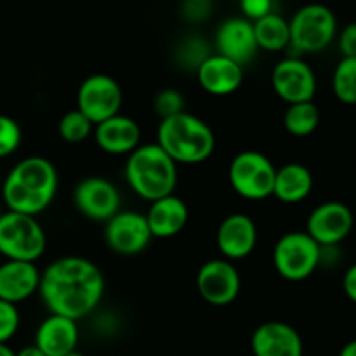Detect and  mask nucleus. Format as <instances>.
I'll use <instances>...</instances> for the list:
<instances>
[{"label":"nucleus","instance_id":"obj_1","mask_svg":"<svg viewBox=\"0 0 356 356\" xmlns=\"http://www.w3.org/2000/svg\"><path fill=\"white\" fill-rule=\"evenodd\" d=\"M104 287L103 271L96 263L80 256H65L42 271L38 294L51 315L79 322L99 306Z\"/></svg>","mask_w":356,"mask_h":356},{"label":"nucleus","instance_id":"obj_2","mask_svg":"<svg viewBox=\"0 0 356 356\" xmlns=\"http://www.w3.org/2000/svg\"><path fill=\"white\" fill-rule=\"evenodd\" d=\"M58 186V169L51 160L38 155L26 156L3 179V204L10 212L37 218L54 202Z\"/></svg>","mask_w":356,"mask_h":356},{"label":"nucleus","instance_id":"obj_3","mask_svg":"<svg viewBox=\"0 0 356 356\" xmlns=\"http://www.w3.org/2000/svg\"><path fill=\"white\" fill-rule=\"evenodd\" d=\"M156 145L179 165H195L211 159L216 149V134L211 125L190 111L160 120Z\"/></svg>","mask_w":356,"mask_h":356},{"label":"nucleus","instance_id":"obj_4","mask_svg":"<svg viewBox=\"0 0 356 356\" xmlns=\"http://www.w3.org/2000/svg\"><path fill=\"white\" fill-rule=\"evenodd\" d=\"M125 181L129 188L146 202L174 195L177 186V163L156 143L136 148L125 160Z\"/></svg>","mask_w":356,"mask_h":356},{"label":"nucleus","instance_id":"obj_5","mask_svg":"<svg viewBox=\"0 0 356 356\" xmlns=\"http://www.w3.org/2000/svg\"><path fill=\"white\" fill-rule=\"evenodd\" d=\"M47 249V236L37 218L3 212L0 214V254L6 261L37 263Z\"/></svg>","mask_w":356,"mask_h":356},{"label":"nucleus","instance_id":"obj_6","mask_svg":"<svg viewBox=\"0 0 356 356\" xmlns=\"http://www.w3.org/2000/svg\"><path fill=\"white\" fill-rule=\"evenodd\" d=\"M291 49L296 54H315L329 47L337 35V17L327 6L309 3L296 10L289 21Z\"/></svg>","mask_w":356,"mask_h":356},{"label":"nucleus","instance_id":"obj_7","mask_svg":"<svg viewBox=\"0 0 356 356\" xmlns=\"http://www.w3.org/2000/svg\"><path fill=\"white\" fill-rule=\"evenodd\" d=\"M277 167L264 153L245 149L233 156L228 179L233 191L245 200L259 202L273 197Z\"/></svg>","mask_w":356,"mask_h":356},{"label":"nucleus","instance_id":"obj_8","mask_svg":"<svg viewBox=\"0 0 356 356\" xmlns=\"http://www.w3.org/2000/svg\"><path fill=\"white\" fill-rule=\"evenodd\" d=\"M322 247L306 232H289L273 247V266L287 282H305L320 268Z\"/></svg>","mask_w":356,"mask_h":356},{"label":"nucleus","instance_id":"obj_9","mask_svg":"<svg viewBox=\"0 0 356 356\" xmlns=\"http://www.w3.org/2000/svg\"><path fill=\"white\" fill-rule=\"evenodd\" d=\"M122 104L124 92L120 83L104 73L87 76L76 92V110L86 115L94 125L120 113Z\"/></svg>","mask_w":356,"mask_h":356},{"label":"nucleus","instance_id":"obj_10","mask_svg":"<svg viewBox=\"0 0 356 356\" xmlns=\"http://www.w3.org/2000/svg\"><path fill=\"white\" fill-rule=\"evenodd\" d=\"M73 204L76 211L87 219L106 225L115 214L120 212L122 195L110 179L90 176L75 186Z\"/></svg>","mask_w":356,"mask_h":356},{"label":"nucleus","instance_id":"obj_11","mask_svg":"<svg viewBox=\"0 0 356 356\" xmlns=\"http://www.w3.org/2000/svg\"><path fill=\"white\" fill-rule=\"evenodd\" d=\"M271 86L282 101L291 104L309 103L316 94V75L312 66L298 56H289L275 65Z\"/></svg>","mask_w":356,"mask_h":356},{"label":"nucleus","instance_id":"obj_12","mask_svg":"<svg viewBox=\"0 0 356 356\" xmlns=\"http://www.w3.org/2000/svg\"><path fill=\"white\" fill-rule=\"evenodd\" d=\"M153 236L146 216L136 211H120L104 225V242L118 256H138L145 252Z\"/></svg>","mask_w":356,"mask_h":356},{"label":"nucleus","instance_id":"obj_13","mask_svg":"<svg viewBox=\"0 0 356 356\" xmlns=\"http://www.w3.org/2000/svg\"><path fill=\"white\" fill-rule=\"evenodd\" d=\"M242 280L232 261L211 259L197 273V291L211 306H228L238 298Z\"/></svg>","mask_w":356,"mask_h":356},{"label":"nucleus","instance_id":"obj_14","mask_svg":"<svg viewBox=\"0 0 356 356\" xmlns=\"http://www.w3.org/2000/svg\"><path fill=\"white\" fill-rule=\"evenodd\" d=\"M355 218L343 202H325L312 211L306 221V233L320 247H339L350 236Z\"/></svg>","mask_w":356,"mask_h":356},{"label":"nucleus","instance_id":"obj_15","mask_svg":"<svg viewBox=\"0 0 356 356\" xmlns=\"http://www.w3.org/2000/svg\"><path fill=\"white\" fill-rule=\"evenodd\" d=\"M216 243L222 259L240 261L249 257L257 245V226L250 216L236 212L219 222Z\"/></svg>","mask_w":356,"mask_h":356},{"label":"nucleus","instance_id":"obj_16","mask_svg":"<svg viewBox=\"0 0 356 356\" xmlns=\"http://www.w3.org/2000/svg\"><path fill=\"white\" fill-rule=\"evenodd\" d=\"M214 42L218 54L238 63L240 66L249 65L259 51L256 37H254L252 23L238 16L228 17L219 24Z\"/></svg>","mask_w":356,"mask_h":356},{"label":"nucleus","instance_id":"obj_17","mask_svg":"<svg viewBox=\"0 0 356 356\" xmlns=\"http://www.w3.org/2000/svg\"><path fill=\"white\" fill-rule=\"evenodd\" d=\"M254 356H302L305 344L298 330L280 320L264 322L250 339Z\"/></svg>","mask_w":356,"mask_h":356},{"label":"nucleus","instance_id":"obj_18","mask_svg":"<svg viewBox=\"0 0 356 356\" xmlns=\"http://www.w3.org/2000/svg\"><path fill=\"white\" fill-rule=\"evenodd\" d=\"M197 82L212 96H229L236 92L243 82V66L221 54H209L195 68Z\"/></svg>","mask_w":356,"mask_h":356},{"label":"nucleus","instance_id":"obj_19","mask_svg":"<svg viewBox=\"0 0 356 356\" xmlns=\"http://www.w3.org/2000/svg\"><path fill=\"white\" fill-rule=\"evenodd\" d=\"M92 134L99 149L108 155L129 156L141 146V127L134 118L122 113L94 125Z\"/></svg>","mask_w":356,"mask_h":356},{"label":"nucleus","instance_id":"obj_20","mask_svg":"<svg viewBox=\"0 0 356 356\" xmlns=\"http://www.w3.org/2000/svg\"><path fill=\"white\" fill-rule=\"evenodd\" d=\"M42 271L35 263L6 261L0 264V299L19 305L35 296L40 287Z\"/></svg>","mask_w":356,"mask_h":356},{"label":"nucleus","instance_id":"obj_21","mask_svg":"<svg viewBox=\"0 0 356 356\" xmlns=\"http://www.w3.org/2000/svg\"><path fill=\"white\" fill-rule=\"evenodd\" d=\"M79 341V322L66 316L49 315L37 327L33 344L47 356H66L76 351Z\"/></svg>","mask_w":356,"mask_h":356},{"label":"nucleus","instance_id":"obj_22","mask_svg":"<svg viewBox=\"0 0 356 356\" xmlns=\"http://www.w3.org/2000/svg\"><path fill=\"white\" fill-rule=\"evenodd\" d=\"M145 216L153 238H172L179 235L188 225L190 211L183 198L177 195H169L152 202Z\"/></svg>","mask_w":356,"mask_h":356},{"label":"nucleus","instance_id":"obj_23","mask_svg":"<svg viewBox=\"0 0 356 356\" xmlns=\"http://www.w3.org/2000/svg\"><path fill=\"white\" fill-rule=\"evenodd\" d=\"M313 174L306 165L298 162L277 167L273 197L284 204H299L313 191Z\"/></svg>","mask_w":356,"mask_h":356},{"label":"nucleus","instance_id":"obj_24","mask_svg":"<svg viewBox=\"0 0 356 356\" xmlns=\"http://www.w3.org/2000/svg\"><path fill=\"white\" fill-rule=\"evenodd\" d=\"M257 47L268 52H282L291 47L289 21L277 10L252 23Z\"/></svg>","mask_w":356,"mask_h":356},{"label":"nucleus","instance_id":"obj_25","mask_svg":"<svg viewBox=\"0 0 356 356\" xmlns=\"http://www.w3.org/2000/svg\"><path fill=\"white\" fill-rule=\"evenodd\" d=\"M320 125V110L313 101L291 104L284 113V127L296 138L312 136Z\"/></svg>","mask_w":356,"mask_h":356},{"label":"nucleus","instance_id":"obj_26","mask_svg":"<svg viewBox=\"0 0 356 356\" xmlns=\"http://www.w3.org/2000/svg\"><path fill=\"white\" fill-rule=\"evenodd\" d=\"M332 90L337 101L356 104V59L343 58L334 68Z\"/></svg>","mask_w":356,"mask_h":356},{"label":"nucleus","instance_id":"obj_27","mask_svg":"<svg viewBox=\"0 0 356 356\" xmlns=\"http://www.w3.org/2000/svg\"><path fill=\"white\" fill-rule=\"evenodd\" d=\"M58 132L59 138L68 145H80L92 136L94 124L75 108L63 115L58 124Z\"/></svg>","mask_w":356,"mask_h":356},{"label":"nucleus","instance_id":"obj_28","mask_svg":"<svg viewBox=\"0 0 356 356\" xmlns=\"http://www.w3.org/2000/svg\"><path fill=\"white\" fill-rule=\"evenodd\" d=\"M153 110L159 115L160 120L176 117L183 113L184 110V97L179 90L176 89H162L153 97Z\"/></svg>","mask_w":356,"mask_h":356},{"label":"nucleus","instance_id":"obj_29","mask_svg":"<svg viewBox=\"0 0 356 356\" xmlns=\"http://www.w3.org/2000/svg\"><path fill=\"white\" fill-rule=\"evenodd\" d=\"M23 141V132L19 124L9 115L0 113V159L10 156Z\"/></svg>","mask_w":356,"mask_h":356},{"label":"nucleus","instance_id":"obj_30","mask_svg":"<svg viewBox=\"0 0 356 356\" xmlns=\"http://www.w3.org/2000/svg\"><path fill=\"white\" fill-rule=\"evenodd\" d=\"M19 309L16 305H10L0 299V344H7L19 329Z\"/></svg>","mask_w":356,"mask_h":356},{"label":"nucleus","instance_id":"obj_31","mask_svg":"<svg viewBox=\"0 0 356 356\" xmlns=\"http://www.w3.org/2000/svg\"><path fill=\"white\" fill-rule=\"evenodd\" d=\"M240 10H242L243 19L256 23L268 14L275 13V2H271V0H242Z\"/></svg>","mask_w":356,"mask_h":356},{"label":"nucleus","instance_id":"obj_32","mask_svg":"<svg viewBox=\"0 0 356 356\" xmlns=\"http://www.w3.org/2000/svg\"><path fill=\"white\" fill-rule=\"evenodd\" d=\"M212 6L209 0H188L181 6V13H183L184 19L191 21V23H200V21H205L209 16H211Z\"/></svg>","mask_w":356,"mask_h":356},{"label":"nucleus","instance_id":"obj_33","mask_svg":"<svg viewBox=\"0 0 356 356\" xmlns=\"http://www.w3.org/2000/svg\"><path fill=\"white\" fill-rule=\"evenodd\" d=\"M337 44H339V51L341 54H343V58L356 59V21L355 23L346 24V26L341 30Z\"/></svg>","mask_w":356,"mask_h":356},{"label":"nucleus","instance_id":"obj_34","mask_svg":"<svg viewBox=\"0 0 356 356\" xmlns=\"http://www.w3.org/2000/svg\"><path fill=\"white\" fill-rule=\"evenodd\" d=\"M343 291L346 298L356 305V263L351 264L343 277Z\"/></svg>","mask_w":356,"mask_h":356},{"label":"nucleus","instance_id":"obj_35","mask_svg":"<svg viewBox=\"0 0 356 356\" xmlns=\"http://www.w3.org/2000/svg\"><path fill=\"white\" fill-rule=\"evenodd\" d=\"M16 356H47V355H45L44 351L38 350V348L35 346V344H31V346H24L23 350L17 351Z\"/></svg>","mask_w":356,"mask_h":356},{"label":"nucleus","instance_id":"obj_36","mask_svg":"<svg viewBox=\"0 0 356 356\" xmlns=\"http://www.w3.org/2000/svg\"><path fill=\"white\" fill-rule=\"evenodd\" d=\"M337 356H356V339L350 341L348 344H344L343 350L339 351V355Z\"/></svg>","mask_w":356,"mask_h":356},{"label":"nucleus","instance_id":"obj_37","mask_svg":"<svg viewBox=\"0 0 356 356\" xmlns=\"http://www.w3.org/2000/svg\"><path fill=\"white\" fill-rule=\"evenodd\" d=\"M0 356H16V351L10 350L7 344H0Z\"/></svg>","mask_w":356,"mask_h":356},{"label":"nucleus","instance_id":"obj_38","mask_svg":"<svg viewBox=\"0 0 356 356\" xmlns=\"http://www.w3.org/2000/svg\"><path fill=\"white\" fill-rule=\"evenodd\" d=\"M66 356H86V355L80 353V351H73V353H70V355H66Z\"/></svg>","mask_w":356,"mask_h":356}]
</instances>
